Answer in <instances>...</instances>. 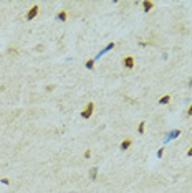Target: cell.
<instances>
[{
  "mask_svg": "<svg viewBox=\"0 0 192 193\" xmlns=\"http://www.w3.org/2000/svg\"><path fill=\"white\" fill-rule=\"evenodd\" d=\"M144 132H146V121H141L139 122V126H137V134L142 135Z\"/></svg>",
  "mask_w": 192,
  "mask_h": 193,
  "instance_id": "cell-7",
  "label": "cell"
},
{
  "mask_svg": "<svg viewBox=\"0 0 192 193\" xmlns=\"http://www.w3.org/2000/svg\"><path fill=\"white\" fill-rule=\"evenodd\" d=\"M113 48H114V43H109V45L106 46V48H104V50H103V53H106V51H109V50H113Z\"/></svg>",
  "mask_w": 192,
  "mask_h": 193,
  "instance_id": "cell-13",
  "label": "cell"
},
{
  "mask_svg": "<svg viewBox=\"0 0 192 193\" xmlns=\"http://www.w3.org/2000/svg\"><path fill=\"white\" fill-rule=\"evenodd\" d=\"M95 63H96V60H95V58H91V60H88V61L85 63L86 69H93V68H95Z\"/></svg>",
  "mask_w": 192,
  "mask_h": 193,
  "instance_id": "cell-10",
  "label": "cell"
},
{
  "mask_svg": "<svg viewBox=\"0 0 192 193\" xmlns=\"http://www.w3.org/2000/svg\"><path fill=\"white\" fill-rule=\"evenodd\" d=\"M0 182L4 183V185H10V180H8V178H2Z\"/></svg>",
  "mask_w": 192,
  "mask_h": 193,
  "instance_id": "cell-16",
  "label": "cell"
},
{
  "mask_svg": "<svg viewBox=\"0 0 192 193\" xmlns=\"http://www.w3.org/2000/svg\"><path fill=\"white\" fill-rule=\"evenodd\" d=\"M152 7H154V3H152V2H149V0H144V2H142V12H146V13H147Z\"/></svg>",
  "mask_w": 192,
  "mask_h": 193,
  "instance_id": "cell-6",
  "label": "cell"
},
{
  "mask_svg": "<svg viewBox=\"0 0 192 193\" xmlns=\"http://www.w3.org/2000/svg\"><path fill=\"white\" fill-rule=\"evenodd\" d=\"M96 178H98V168L93 167L90 168V180H96Z\"/></svg>",
  "mask_w": 192,
  "mask_h": 193,
  "instance_id": "cell-8",
  "label": "cell"
},
{
  "mask_svg": "<svg viewBox=\"0 0 192 193\" xmlns=\"http://www.w3.org/2000/svg\"><path fill=\"white\" fill-rule=\"evenodd\" d=\"M83 155H85V158H91V150H90V149H86Z\"/></svg>",
  "mask_w": 192,
  "mask_h": 193,
  "instance_id": "cell-14",
  "label": "cell"
},
{
  "mask_svg": "<svg viewBox=\"0 0 192 193\" xmlns=\"http://www.w3.org/2000/svg\"><path fill=\"white\" fill-rule=\"evenodd\" d=\"M131 145H132V140H131V139H123L121 144H119V149H121L123 152H126V150H129V149H131Z\"/></svg>",
  "mask_w": 192,
  "mask_h": 193,
  "instance_id": "cell-4",
  "label": "cell"
},
{
  "mask_svg": "<svg viewBox=\"0 0 192 193\" xmlns=\"http://www.w3.org/2000/svg\"><path fill=\"white\" fill-rule=\"evenodd\" d=\"M169 101H171V96L166 94V96H162L161 99H159V104H161V106H166V104H169Z\"/></svg>",
  "mask_w": 192,
  "mask_h": 193,
  "instance_id": "cell-9",
  "label": "cell"
},
{
  "mask_svg": "<svg viewBox=\"0 0 192 193\" xmlns=\"http://www.w3.org/2000/svg\"><path fill=\"white\" fill-rule=\"evenodd\" d=\"M38 12H40V7H38V5H33V7L30 8V10L27 12L25 18H27L28 22H30V20H33V18H35V17L38 15Z\"/></svg>",
  "mask_w": 192,
  "mask_h": 193,
  "instance_id": "cell-3",
  "label": "cell"
},
{
  "mask_svg": "<svg viewBox=\"0 0 192 193\" xmlns=\"http://www.w3.org/2000/svg\"><path fill=\"white\" fill-rule=\"evenodd\" d=\"M134 65H136V61H134V58H132L131 55L126 56V58H123V66L126 68V69H129V71H131L132 68H134Z\"/></svg>",
  "mask_w": 192,
  "mask_h": 193,
  "instance_id": "cell-2",
  "label": "cell"
},
{
  "mask_svg": "<svg viewBox=\"0 0 192 193\" xmlns=\"http://www.w3.org/2000/svg\"><path fill=\"white\" fill-rule=\"evenodd\" d=\"M162 155H164V147H161L157 150V157H162Z\"/></svg>",
  "mask_w": 192,
  "mask_h": 193,
  "instance_id": "cell-15",
  "label": "cell"
},
{
  "mask_svg": "<svg viewBox=\"0 0 192 193\" xmlns=\"http://www.w3.org/2000/svg\"><path fill=\"white\" fill-rule=\"evenodd\" d=\"M56 20H58V22H66V20H68V12H66V10H60L58 13H56Z\"/></svg>",
  "mask_w": 192,
  "mask_h": 193,
  "instance_id": "cell-5",
  "label": "cell"
},
{
  "mask_svg": "<svg viewBox=\"0 0 192 193\" xmlns=\"http://www.w3.org/2000/svg\"><path fill=\"white\" fill-rule=\"evenodd\" d=\"M187 157H192V145L187 149Z\"/></svg>",
  "mask_w": 192,
  "mask_h": 193,
  "instance_id": "cell-18",
  "label": "cell"
},
{
  "mask_svg": "<svg viewBox=\"0 0 192 193\" xmlns=\"http://www.w3.org/2000/svg\"><path fill=\"white\" fill-rule=\"evenodd\" d=\"M93 112H95V102H86V106H85V109L81 111V117L83 119H90L91 116H93Z\"/></svg>",
  "mask_w": 192,
  "mask_h": 193,
  "instance_id": "cell-1",
  "label": "cell"
},
{
  "mask_svg": "<svg viewBox=\"0 0 192 193\" xmlns=\"http://www.w3.org/2000/svg\"><path fill=\"white\" fill-rule=\"evenodd\" d=\"M179 135H181V131H179V129H176V131H174V132L171 134V137L174 139V137H179Z\"/></svg>",
  "mask_w": 192,
  "mask_h": 193,
  "instance_id": "cell-12",
  "label": "cell"
},
{
  "mask_svg": "<svg viewBox=\"0 0 192 193\" xmlns=\"http://www.w3.org/2000/svg\"><path fill=\"white\" fill-rule=\"evenodd\" d=\"M186 116H187V117H192V102H191V106L187 107V111H186Z\"/></svg>",
  "mask_w": 192,
  "mask_h": 193,
  "instance_id": "cell-11",
  "label": "cell"
},
{
  "mask_svg": "<svg viewBox=\"0 0 192 193\" xmlns=\"http://www.w3.org/2000/svg\"><path fill=\"white\" fill-rule=\"evenodd\" d=\"M53 89H55V84H48L46 86V91H53Z\"/></svg>",
  "mask_w": 192,
  "mask_h": 193,
  "instance_id": "cell-17",
  "label": "cell"
}]
</instances>
